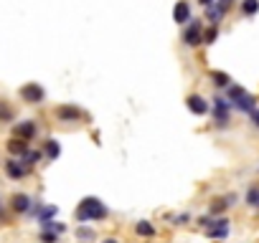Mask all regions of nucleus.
Here are the masks:
<instances>
[{"instance_id": "1", "label": "nucleus", "mask_w": 259, "mask_h": 243, "mask_svg": "<svg viewBox=\"0 0 259 243\" xmlns=\"http://www.w3.org/2000/svg\"><path fill=\"white\" fill-rule=\"evenodd\" d=\"M74 215H76V220L79 223H92V220H104L107 215H109V208L99 200V198H84L79 205H76V210H74Z\"/></svg>"}, {"instance_id": "2", "label": "nucleus", "mask_w": 259, "mask_h": 243, "mask_svg": "<svg viewBox=\"0 0 259 243\" xmlns=\"http://www.w3.org/2000/svg\"><path fill=\"white\" fill-rule=\"evenodd\" d=\"M229 101H231V109H239V111H246V114H251L256 109V99L251 94H246L241 86H234V84H229Z\"/></svg>"}, {"instance_id": "3", "label": "nucleus", "mask_w": 259, "mask_h": 243, "mask_svg": "<svg viewBox=\"0 0 259 243\" xmlns=\"http://www.w3.org/2000/svg\"><path fill=\"white\" fill-rule=\"evenodd\" d=\"M181 41H183L186 48H198V46L203 43V23H201V18H198V21L191 18V21L186 23V31H183Z\"/></svg>"}, {"instance_id": "4", "label": "nucleus", "mask_w": 259, "mask_h": 243, "mask_svg": "<svg viewBox=\"0 0 259 243\" xmlns=\"http://www.w3.org/2000/svg\"><path fill=\"white\" fill-rule=\"evenodd\" d=\"M229 119H231V101L226 96H213V125L216 127H229Z\"/></svg>"}, {"instance_id": "5", "label": "nucleus", "mask_w": 259, "mask_h": 243, "mask_svg": "<svg viewBox=\"0 0 259 243\" xmlns=\"http://www.w3.org/2000/svg\"><path fill=\"white\" fill-rule=\"evenodd\" d=\"M54 116L59 119V122H81L84 119V111L76 106V104H61V106H56L54 109Z\"/></svg>"}, {"instance_id": "6", "label": "nucleus", "mask_w": 259, "mask_h": 243, "mask_svg": "<svg viewBox=\"0 0 259 243\" xmlns=\"http://www.w3.org/2000/svg\"><path fill=\"white\" fill-rule=\"evenodd\" d=\"M21 99L26 101V104H41L44 99H46V91H44V86L41 84H36V81H31V84H26V86H21Z\"/></svg>"}, {"instance_id": "7", "label": "nucleus", "mask_w": 259, "mask_h": 243, "mask_svg": "<svg viewBox=\"0 0 259 243\" xmlns=\"http://www.w3.org/2000/svg\"><path fill=\"white\" fill-rule=\"evenodd\" d=\"M6 175L11 180H23L26 175H31V167L21 160V157H8L6 160Z\"/></svg>"}, {"instance_id": "8", "label": "nucleus", "mask_w": 259, "mask_h": 243, "mask_svg": "<svg viewBox=\"0 0 259 243\" xmlns=\"http://www.w3.org/2000/svg\"><path fill=\"white\" fill-rule=\"evenodd\" d=\"M36 135H38V125H36L33 119H23V122H16V125H13V137H21V140L33 142Z\"/></svg>"}, {"instance_id": "9", "label": "nucleus", "mask_w": 259, "mask_h": 243, "mask_svg": "<svg viewBox=\"0 0 259 243\" xmlns=\"http://www.w3.org/2000/svg\"><path fill=\"white\" fill-rule=\"evenodd\" d=\"M33 198L31 195H26V193H13L11 195V210L16 213V215H28L31 213V208H33Z\"/></svg>"}, {"instance_id": "10", "label": "nucleus", "mask_w": 259, "mask_h": 243, "mask_svg": "<svg viewBox=\"0 0 259 243\" xmlns=\"http://www.w3.org/2000/svg\"><path fill=\"white\" fill-rule=\"evenodd\" d=\"M191 18H193V13H191V3H188V0H178L176 8H173V21H176L178 26H186Z\"/></svg>"}, {"instance_id": "11", "label": "nucleus", "mask_w": 259, "mask_h": 243, "mask_svg": "<svg viewBox=\"0 0 259 243\" xmlns=\"http://www.w3.org/2000/svg\"><path fill=\"white\" fill-rule=\"evenodd\" d=\"M186 106H188L191 114H198V116L208 114V101H206L201 94H191V96L186 99Z\"/></svg>"}, {"instance_id": "12", "label": "nucleus", "mask_w": 259, "mask_h": 243, "mask_svg": "<svg viewBox=\"0 0 259 243\" xmlns=\"http://www.w3.org/2000/svg\"><path fill=\"white\" fill-rule=\"evenodd\" d=\"M28 147H31L28 140H21V137H11V140H8V155H11V157H21Z\"/></svg>"}, {"instance_id": "13", "label": "nucleus", "mask_w": 259, "mask_h": 243, "mask_svg": "<svg viewBox=\"0 0 259 243\" xmlns=\"http://www.w3.org/2000/svg\"><path fill=\"white\" fill-rule=\"evenodd\" d=\"M226 18V13L216 6V3H211V6H206V21L211 23V26H219L221 21Z\"/></svg>"}, {"instance_id": "14", "label": "nucleus", "mask_w": 259, "mask_h": 243, "mask_svg": "<svg viewBox=\"0 0 259 243\" xmlns=\"http://www.w3.org/2000/svg\"><path fill=\"white\" fill-rule=\"evenodd\" d=\"M21 160H23V162H26V165L33 170V167H36V165L44 160V150H31V147H28V150L21 155Z\"/></svg>"}, {"instance_id": "15", "label": "nucleus", "mask_w": 259, "mask_h": 243, "mask_svg": "<svg viewBox=\"0 0 259 243\" xmlns=\"http://www.w3.org/2000/svg\"><path fill=\"white\" fill-rule=\"evenodd\" d=\"M135 233L143 235V238H153V235L158 233V228H155L150 220H138V223H135Z\"/></svg>"}, {"instance_id": "16", "label": "nucleus", "mask_w": 259, "mask_h": 243, "mask_svg": "<svg viewBox=\"0 0 259 243\" xmlns=\"http://www.w3.org/2000/svg\"><path fill=\"white\" fill-rule=\"evenodd\" d=\"M231 200H234V195H229V198H216L213 203H211V208H208V213L211 215H221L229 205H231Z\"/></svg>"}, {"instance_id": "17", "label": "nucleus", "mask_w": 259, "mask_h": 243, "mask_svg": "<svg viewBox=\"0 0 259 243\" xmlns=\"http://www.w3.org/2000/svg\"><path fill=\"white\" fill-rule=\"evenodd\" d=\"M211 81H213V86H216V89H229L231 76H229V74H224V71H211Z\"/></svg>"}, {"instance_id": "18", "label": "nucleus", "mask_w": 259, "mask_h": 243, "mask_svg": "<svg viewBox=\"0 0 259 243\" xmlns=\"http://www.w3.org/2000/svg\"><path fill=\"white\" fill-rule=\"evenodd\" d=\"M44 155H46L49 160H56V157L61 155V145H59L56 140H46V142H44Z\"/></svg>"}, {"instance_id": "19", "label": "nucleus", "mask_w": 259, "mask_h": 243, "mask_svg": "<svg viewBox=\"0 0 259 243\" xmlns=\"http://www.w3.org/2000/svg\"><path fill=\"white\" fill-rule=\"evenodd\" d=\"M206 235L213 238V240H224L229 235V225H213V228H206Z\"/></svg>"}, {"instance_id": "20", "label": "nucleus", "mask_w": 259, "mask_h": 243, "mask_svg": "<svg viewBox=\"0 0 259 243\" xmlns=\"http://www.w3.org/2000/svg\"><path fill=\"white\" fill-rule=\"evenodd\" d=\"M241 13H244L246 18L256 16V13H259V0H241Z\"/></svg>"}, {"instance_id": "21", "label": "nucleus", "mask_w": 259, "mask_h": 243, "mask_svg": "<svg viewBox=\"0 0 259 243\" xmlns=\"http://www.w3.org/2000/svg\"><path fill=\"white\" fill-rule=\"evenodd\" d=\"M41 230H54V233H59V235H61V233H66V225L51 218V220H41Z\"/></svg>"}, {"instance_id": "22", "label": "nucleus", "mask_w": 259, "mask_h": 243, "mask_svg": "<svg viewBox=\"0 0 259 243\" xmlns=\"http://www.w3.org/2000/svg\"><path fill=\"white\" fill-rule=\"evenodd\" d=\"M76 238H79V240H94V238H97V230H92V228H87V225H79V228H76Z\"/></svg>"}, {"instance_id": "23", "label": "nucleus", "mask_w": 259, "mask_h": 243, "mask_svg": "<svg viewBox=\"0 0 259 243\" xmlns=\"http://www.w3.org/2000/svg\"><path fill=\"white\" fill-rule=\"evenodd\" d=\"M246 205L259 208V185H251V188H249V193H246Z\"/></svg>"}, {"instance_id": "24", "label": "nucleus", "mask_w": 259, "mask_h": 243, "mask_svg": "<svg viewBox=\"0 0 259 243\" xmlns=\"http://www.w3.org/2000/svg\"><path fill=\"white\" fill-rule=\"evenodd\" d=\"M216 38H219V26L203 28V43H216Z\"/></svg>"}, {"instance_id": "25", "label": "nucleus", "mask_w": 259, "mask_h": 243, "mask_svg": "<svg viewBox=\"0 0 259 243\" xmlns=\"http://www.w3.org/2000/svg\"><path fill=\"white\" fill-rule=\"evenodd\" d=\"M0 122H13V109L0 99Z\"/></svg>"}, {"instance_id": "26", "label": "nucleus", "mask_w": 259, "mask_h": 243, "mask_svg": "<svg viewBox=\"0 0 259 243\" xmlns=\"http://www.w3.org/2000/svg\"><path fill=\"white\" fill-rule=\"evenodd\" d=\"M38 240H41V243H59V233H54V230H41Z\"/></svg>"}, {"instance_id": "27", "label": "nucleus", "mask_w": 259, "mask_h": 243, "mask_svg": "<svg viewBox=\"0 0 259 243\" xmlns=\"http://www.w3.org/2000/svg\"><path fill=\"white\" fill-rule=\"evenodd\" d=\"M251 125L259 130V109H254V111H251Z\"/></svg>"}, {"instance_id": "28", "label": "nucleus", "mask_w": 259, "mask_h": 243, "mask_svg": "<svg viewBox=\"0 0 259 243\" xmlns=\"http://www.w3.org/2000/svg\"><path fill=\"white\" fill-rule=\"evenodd\" d=\"M173 220H176V223H186V220H191V215H188V213H181V215H176Z\"/></svg>"}, {"instance_id": "29", "label": "nucleus", "mask_w": 259, "mask_h": 243, "mask_svg": "<svg viewBox=\"0 0 259 243\" xmlns=\"http://www.w3.org/2000/svg\"><path fill=\"white\" fill-rule=\"evenodd\" d=\"M198 3H201V6L206 8V6H211V3H213V0H198Z\"/></svg>"}, {"instance_id": "30", "label": "nucleus", "mask_w": 259, "mask_h": 243, "mask_svg": "<svg viewBox=\"0 0 259 243\" xmlns=\"http://www.w3.org/2000/svg\"><path fill=\"white\" fill-rule=\"evenodd\" d=\"M102 243H119L117 238H107V240H102Z\"/></svg>"}, {"instance_id": "31", "label": "nucleus", "mask_w": 259, "mask_h": 243, "mask_svg": "<svg viewBox=\"0 0 259 243\" xmlns=\"http://www.w3.org/2000/svg\"><path fill=\"white\" fill-rule=\"evenodd\" d=\"M0 208H3V200H0Z\"/></svg>"}]
</instances>
